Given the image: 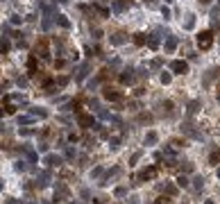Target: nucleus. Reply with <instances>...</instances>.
I'll return each instance as SVG.
<instances>
[{
    "label": "nucleus",
    "instance_id": "f257e3e1",
    "mask_svg": "<svg viewBox=\"0 0 220 204\" xmlns=\"http://www.w3.org/2000/svg\"><path fill=\"white\" fill-rule=\"evenodd\" d=\"M211 43H213V32L211 30H202L197 34V48L200 50H209Z\"/></svg>",
    "mask_w": 220,
    "mask_h": 204
},
{
    "label": "nucleus",
    "instance_id": "f03ea898",
    "mask_svg": "<svg viewBox=\"0 0 220 204\" xmlns=\"http://www.w3.org/2000/svg\"><path fill=\"white\" fill-rule=\"evenodd\" d=\"M170 71L173 73H179V75H184L186 71H188V66H186V61H170Z\"/></svg>",
    "mask_w": 220,
    "mask_h": 204
},
{
    "label": "nucleus",
    "instance_id": "7ed1b4c3",
    "mask_svg": "<svg viewBox=\"0 0 220 204\" xmlns=\"http://www.w3.org/2000/svg\"><path fill=\"white\" fill-rule=\"evenodd\" d=\"M155 175H157V168H145V170L139 175V179H141V181H145V179H152Z\"/></svg>",
    "mask_w": 220,
    "mask_h": 204
},
{
    "label": "nucleus",
    "instance_id": "20e7f679",
    "mask_svg": "<svg viewBox=\"0 0 220 204\" xmlns=\"http://www.w3.org/2000/svg\"><path fill=\"white\" fill-rule=\"evenodd\" d=\"M120 82H123V84H132V82H134V73H132V71H125V73L120 75Z\"/></svg>",
    "mask_w": 220,
    "mask_h": 204
},
{
    "label": "nucleus",
    "instance_id": "39448f33",
    "mask_svg": "<svg viewBox=\"0 0 220 204\" xmlns=\"http://www.w3.org/2000/svg\"><path fill=\"white\" fill-rule=\"evenodd\" d=\"M125 41H127L125 34H120V32H118V34H111V43H113V45H120V43H125Z\"/></svg>",
    "mask_w": 220,
    "mask_h": 204
},
{
    "label": "nucleus",
    "instance_id": "423d86ee",
    "mask_svg": "<svg viewBox=\"0 0 220 204\" xmlns=\"http://www.w3.org/2000/svg\"><path fill=\"white\" fill-rule=\"evenodd\" d=\"M80 123L84 125V127H91V125H93V118H91V116H86V113H80Z\"/></svg>",
    "mask_w": 220,
    "mask_h": 204
},
{
    "label": "nucleus",
    "instance_id": "0eeeda50",
    "mask_svg": "<svg viewBox=\"0 0 220 204\" xmlns=\"http://www.w3.org/2000/svg\"><path fill=\"white\" fill-rule=\"evenodd\" d=\"M104 98H107V100H118V98H120V93H118V91L107 89V91H104Z\"/></svg>",
    "mask_w": 220,
    "mask_h": 204
},
{
    "label": "nucleus",
    "instance_id": "6e6552de",
    "mask_svg": "<svg viewBox=\"0 0 220 204\" xmlns=\"http://www.w3.org/2000/svg\"><path fill=\"white\" fill-rule=\"evenodd\" d=\"M175 45H177V41H175L173 36H170L168 41H166V50H168V52H173V50H175Z\"/></svg>",
    "mask_w": 220,
    "mask_h": 204
},
{
    "label": "nucleus",
    "instance_id": "1a4fd4ad",
    "mask_svg": "<svg viewBox=\"0 0 220 204\" xmlns=\"http://www.w3.org/2000/svg\"><path fill=\"white\" fill-rule=\"evenodd\" d=\"M134 43H136V45H143V43H145V34H134Z\"/></svg>",
    "mask_w": 220,
    "mask_h": 204
},
{
    "label": "nucleus",
    "instance_id": "9d476101",
    "mask_svg": "<svg viewBox=\"0 0 220 204\" xmlns=\"http://www.w3.org/2000/svg\"><path fill=\"white\" fill-rule=\"evenodd\" d=\"M27 68H30V73L36 71V59H34V57H30V61H27Z\"/></svg>",
    "mask_w": 220,
    "mask_h": 204
},
{
    "label": "nucleus",
    "instance_id": "9b49d317",
    "mask_svg": "<svg viewBox=\"0 0 220 204\" xmlns=\"http://www.w3.org/2000/svg\"><path fill=\"white\" fill-rule=\"evenodd\" d=\"M57 23H59L61 27H68V25H71L68 21H66V16H57Z\"/></svg>",
    "mask_w": 220,
    "mask_h": 204
},
{
    "label": "nucleus",
    "instance_id": "f8f14e48",
    "mask_svg": "<svg viewBox=\"0 0 220 204\" xmlns=\"http://www.w3.org/2000/svg\"><path fill=\"white\" fill-rule=\"evenodd\" d=\"M113 9H116V12H123V9H125V5H123L120 0H116V3H113Z\"/></svg>",
    "mask_w": 220,
    "mask_h": 204
},
{
    "label": "nucleus",
    "instance_id": "ddd939ff",
    "mask_svg": "<svg viewBox=\"0 0 220 204\" xmlns=\"http://www.w3.org/2000/svg\"><path fill=\"white\" fill-rule=\"evenodd\" d=\"M218 161H220V152H213V154H211V163H213V166H216Z\"/></svg>",
    "mask_w": 220,
    "mask_h": 204
},
{
    "label": "nucleus",
    "instance_id": "4468645a",
    "mask_svg": "<svg viewBox=\"0 0 220 204\" xmlns=\"http://www.w3.org/2000/svg\"><path fill=\"white\" fill-rule=\"evenodd\" d=\"M148 43H150V48H152V50H155V48H159V41H157V39H150Z\"/></svg>",
    "mask_w": 220,
    "mask_h": 204
},
{
    "label": "nucleus",
    "instance_id": "2eb2a0df",
    "mask_svg": "<svg viewBox=\"0 0 220 204\" xmlns=\"http://www.w3.org/2000/svg\"><path fill=\"white\" fill-rule=\"evenodd\" d=\"M0 50L7 52V50H9V43H7V41H0Z\"/></svg>",
    "mask_w": 220,
    "mask_h": 204
},
{
    "label": "nucleus",
    "instance_id": "dca6fc26",
    "mask_svg": "<svg viewBox=\"0 0 220 204\" xmlns=\"http://www.w3.org/2000/svg\"><path fill=\"white\" fill-rule=\"evenodd\" d=\"M157 204H173V202H170L168 197H159V200H157Z\"/></svg>",
    "mask_w": 220,
    "mask_h": 204
},
{
    "label": "nucleus",
    "instance_id": "f3484780",
    "mask_svg": "<svg viewBox=\"0 0 220 204\" xmlns=\"http://www.w3.org/2000/svg\"><path fill=\"white\" fill-rule=\"evenodd\" d=\"M5 111H7V113H14V111H16V107H12V104H7V107H5Z\"/></svg>",
    "mask_w": 220,
    "mask_h": 204
},
{
    "label": "nucleus",
    "instance_id": "a211bd4d",
    "mask_svg": "<svg viewBox=\"0 0 220 204\" xmlns=\"http://www.w3.org/2000/svg\"><path fill=\"white\" fill-rule=\"evenodd\" d=\"M21 21H23L21 16H12V23H14V25H18V23H21Z\"/></svg>",
    "mask_w": 220,
    "mask_h": 204
},
{
    "label": "nucleus",
    "instance_id": "6ab92c4d",
    "mask_svg": "<svg viewBox=\"0 0 220 204\" xmlns=\"http://www.w3.org/2000/svg\"><path fill=\"white\" fill-rule=\"evenodd\" d=\"M177 181H179V186H186V184H188V179H186V177H179Z\"/></svg>",
    "mask_w": 220,
    "mask_h": 204
},
{
    "label": "nucleus",
    "instance_id": "aec40b11",
    "mask_svg": "<svg viewBox=\"0 0 220 204\" xmlns=\"http://www.w3.org/2000/svg\"><path fill=\"white\" fill-rule=\"evenodd\" d=\"M200 3H204V5H207V3H209V0H200Z\"/></svg>",
    "mask_w": 220,
    "mask_h": 204
}]
</instances>
